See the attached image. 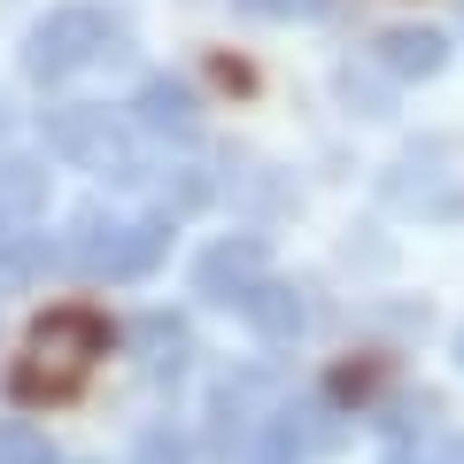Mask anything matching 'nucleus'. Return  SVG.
I'll return each instance as SVG.
<instances>
[{"mask_svg": "<svg viewBox=\"0 0 464 464\" xmlns=\"http://www.w3.org/2000/svg\"><path fill=\"white\" fill-rule=\"evenodd\" d=\"M101 356H109V325H101L93 310H47V325L24 341V364H16V380H8V395H16L24 411L70 402L85 380H93Z\"/></svg>", "mask_w": 464, "mask_h": 464, "instance_id": "nucleus-1", "label": "nucleus"}, {"mask_svg": "<svg viewBox=\"0 0 464 464\" xmlns=\"http://www.w3.org/2000/svg\"><path fill=\"white\" fill-rule=\"evenodd\" d=\"M109 39H116V16H101V8H54L32 32V78H70V70H85Z\"/></svg>", "mask_w": 464, "mask_h": 464, "instance_id": "nucleus-2", "label": "nucleus"}, {"mask_svg": "<svg viewBox=\"0 0 464 464\" xmlns=\"http://www.w3.org/2000/svg\"><path fill=\"white\" fill-rule=\"evenodd\" d=\"M170 240V217H132V225H85L78 240V264L101 271V279H140V271H155V256H163Z\"/></svg>", "mask_w": 464, "mask_h": 464, "instance_id": "nucleus-3", "label": "nucleus"}, {"mask_svg": "<svg viewBox=\"0 0 464 464\" xmlns=\"http://www.w3.org/2000/svg\"><path fill=\"white\" fill-rule=\"evenodd\" d=\"M256 279H264V248L256 240H217L194 264V295H209V302H248Z\"/></svg>", "mask_w": 464, "mask_h": 464, "instance_id": "nucleus-4", "label": "nucleus"}, {"mask_svg": "<svg viewBox=\"0 0 464 464\" xmlns=\"http://www.w3.org/2000/svg\"><path fill=\"white\" fill-rule=\"evenodd\" d=\"M47 140L70 155V163H116V124L109 109H85V116H54Z\"/></svg>", "mask_w": 464, "mask_h": 464, "instance_id": "nucleus-5", "label": "nucleus"}, {"mask_svg": "<svg viewBox=\"0 0 464 464\" xmlns=\"http://www.w3.org/2000/svg\"><path fill=\"white\" fill-rule=\"evenodd\" d=\"M132 109H140V124H148V132H179V140L201 124V116H194V93H186L179 78H148Z\"/></svg>", "mask_w": 464, "mask_h": 464, "instance_id": "nucleus-6", "label": "nucleus"}, {"mask_svg": "<svg viewBox=\"0 0 464 464\" xmlns=\"http://www.w3.org/2000/svg\"><path fill=\"white\" fill-rule=\"evenodd\" d=\"M248 310V325L264 333V341H295L302 333V302H295V286H279V279H256V295L240 302Z\"/></svg>", "mask_w": 464, "mask_h": 464, "instance_id": "nucleus-7", "label": "nucleus"}, {"mask_svg": "<svg viewBox=\"0 0 464 464\" xmlns=\"http://www.w3.org/2000/svg\"><path fill=\"white\" fill-rule=\"evenodd\" d=\"M380 63L395 70V78H433V70L449 63V47H441V32H387Z\"/></svg>", "mask_w": 464, "mask_h": 464, "instance_id": "nucleus-8", "label": "nucleus"}, {"mask_svg": "<svg viewBox=\"0 0 464 464\" xmlns=\"http://www.w3.org/2000/svg\"><path fill=\"white\" fill-rule=\"evenodd\" d=\"M140 341L155 348V356H148L155 372H163V364L179 372V356H186V325H170V317H148V325H140Z\"/></svg>", "mask_w": 464, "mask_h": 464, "instance_id": "nucleus-9", "label": "nucleus"}, {"mask_svg": "<svg viewBox=\"0 0 464 464\" xmlns=\"http://www.w3.org/2000/svg\"><path fill=\"white\" fill-rule=\"evenodd\" d=\"M0 464H54V449L32 426H0Z\"/></svg>", "mask_w": 464, "mask_h": 464, "instance_id": "nucleus-10", "label": "nucleus"}, {"mask_svg": "<svg viewBox=\"0 0 464 464\" xmlns=\"http://www.w3.org/2000/svg\"><path fill=\"white\" fill-rule=\"evenodd\" d=\"M132 464H194V449H186V441H170V433H148V441L132 449Z\"/></svg>", "mask_w": 464, "mask_h": 464, "instance_id": "nucleus-11", "label": "nucleus"}, {"mask_svg": "<svg viewBox=\"0 0 464 464\" xmlns=\"http://www.w3.org/2000/svg\"><path fill=\"white\" fill-rule=\"evenodd\" d=\"M240 8H248V16H317L325 0H240Z\"/></svg>", "mask_w": 464, "mask_h": 464, "instance_id": "nucleus-12", "label": "nucleus"}, {"mask_svg": "<svg viewBox=\"0 0 464 464\" xmlns=\"http://www.w3.org/2000/svg\"><path fill=\"white\" fill-rule=\"evenodd\" d=\"M426 464H464V441H441V449H433Z\"/></svg>", "mask_w": 464, "mask_h": 464, "instance_id": "nucleus-13", "label": "nucleus"}, {"mask_svg": "<svg viewBox=\"0 0 464 464\" xmlns=\"http://www.w3.org/2000/svg\"><path fill=\"white\" fill-rule=\"evenodd\" d=\"M457 364H464V333H457Z\"/></svg>", "mask_w": 464, "mask_h": 464, "instance_id": "nucleus-14", "label": "nucleus"}]
</instances>
